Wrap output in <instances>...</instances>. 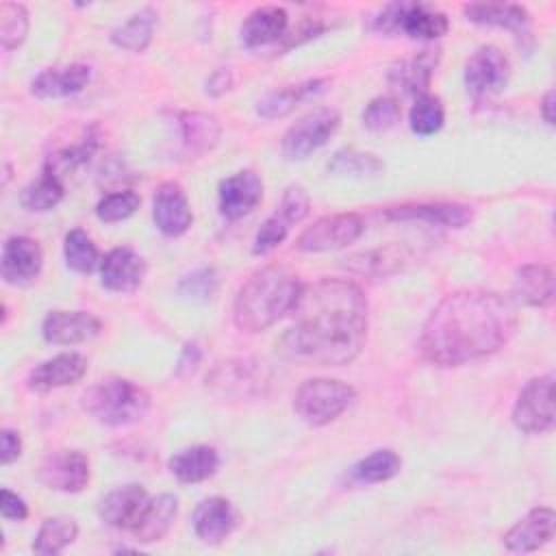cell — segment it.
<instances>
[{
	"instance_id": "obj_28",
	"label": "cell",
	"mask_w": 556,
	"mask_h": 556,
	"mask_svg": "<svg viewBox=\"0 0 556 556\" xmlns=\"http://www.w3.org/2000/svg\"><path fill=\"white\" fill-rule=\"evenodd\" d=\"M328 83H330L328 78H311V80H304L298 85H287L282 89H276V91L267 93L263 100H258L256 113L265 119L285 117L302 102L319 96L328 87Z\"/></svg>"
},
{
	"instance_id": "obj_8",
	"label": "cell",
	"mask_w": 556,
	"mask_h": 556,
	"mask_svg": "<svg viewBox=\"0 0 556 556\" xmlns=\"http://www.w3.org/2000/svg\"><path fill=\"white\" fill-rule=\"evenodd\" d=\"M513 421L521 432L543 434L554 428V376L532 378L519 393Z\"/></svg>"
},
{
	"instance_id": "obj_35",
	"label": "cell",
	"mask_w": 556,
	"mask_h": 556,
	"mask_svg": "<svg viewBox=\"0 0 556 556\" xmlns=\"http://www.w3.org/2000/svg\"><path fill=\"white\" fill-rule=\"evenodd\" d=\"M76 534H78V526L72 517H65V515L48 517L35 534L33 549L43 556H54L63 552L76 539Z\"/></svg>"
},
{
	"instance_id": "obj_15",
	"label": "cell",
	"mask_w": 556,
	"mask_h": 556,
	"mask_svg": "<svg viewBox=\"0 0 556 556\" xmlns=\"http://www.w3.org/2000/svg\"><path fill=\"white\" fill-rule=\"evenodd\" d=\"M102 324L87 311H50L41 324V334L54 345H74L98 337Z\"/></svg>"
},
{
	"instance_id": "obj_30",
	"label": "cell",
	"mask_w": 556,
	"mask_h": 556,
	"mask_svg": "<svg viewBox=\"0 0 556 556\" xmlns=\"http://www.w3.org/2000/svg\"><path fill=\"white\" fill-rule=\"evenodd\" d=\"M439 56H441L439 48L421 50L413 59H406L391 70V83L397 85L400 89H404L406 93L424 96L426 89L430 87L432 72L439 63Z\"/></svg>"
},
{
	"instance_id": "obj_41",
	"label": "cell",
	"mask_w": 556,
	"mask_h": 556,
	"mask_svg": "<svg viewBox=\"0 0 556 556\" xmlns=\"http://www.w3.org/2000/svg\"><path fill=\"white\" fill-rule=\"evenodd\" d=\"M141 204L139 193L124 189V191H113L106 193L104 198H100V202L96 204V215L100 222L113 224V222H122L126 217H130Z\"/></svg>"
},
{
	"instance_id": "obj_44",
	"label": "cell",
	"mask_w": 556,
	"mask_h": 556,
	"mask_svg": "<svg viewBox=\"0 0 556 556\" xmlns=\"http://www.w3.org/2000/svg\"><path fill=\"white\" fill-rule=\"evenodd\" d=\"M0 497H2L0 510H2L4 519H11V521H24L26 519L28 506H26V502L17 493H13L9 489H2Z\"/></svg>"
},
{
	"instance_id": "obj_32",
	"label": "cell",
	"mask_w": 556,
	"mask_h": 556,
	"mask_svg": "<svg viewBox=\"0 0 556 556\" xmlns=\"http://www.w3.org/2000/svg\"><path fill=\"white\" fill-rule=\"evenodd\" d=\"M467 20L484 26L523 30L530 24V13L521 4L510 2H471L463 7Z\"/></svg>"
},
{
	"instance_id": "obj_7",
	"label": "cell",
	"mask_w": 556,
	"mask_h": 556,
	"mask_svg": "<svg viewBox=\"0 0 556 556\" xmlns=\"http://www.w3.org/2000/svg\"><path fill=\"white\" fill-rule=\"evenodd\" d=\"M341 117L334 109H315L291 124L282 137V154L291 161H302L319 150L337 132Z\"/></svg>"
},
{
	"instance_id": "obj_1",
	"label": "cell",
	"mask_w": 556,
	"mask_h": 556,
	"mask_svg": "<svg viewBox=\"0 0 556 556\" xmlns=\"http://www.w3.org/2000/svg\"><path fill=\"white\" fill-rule=\"evenodd\" d=\"M293 321L278 341L285 358L304 367L352 363L367 337V298L352 280L321 278L302 285L289 311Z\"/></svg>"
},
{
	"instance_id": "obj_6",
	"label": "cell",
	"mask_w": 556,
	"mask_h": 556,
	"mask_svg": "<svg viewBox=\"0 0 556 556\" xmlns=\"http://www.w3.org/2000/svg\"><path fill=\"white\" fill-rule=\"evenodd\" d=\"M376 28L395 35L404 33L413 39H437L447 33L450 22L445 13L421 2H393L376 17Z\"/></svg>"
},
{
	"instance_id": "obj_21",
	"label": "cell",
	"mask_w": 556,
	"mask_h": 556,
	"mask_svg": "<svg viewBox=\"0 0 556 556\" xmlns=\"http://www.w3.org/2000/svg\"><path fill=\"white\" fill-rule=\"evenodd\" d=\"M389 219L395 222H426L430 226H447V228H463L471 222L473 211L467 204H452V202H437V204H404L391 206L384 211Z\"/></svg>"
},
{
	"instance_id": "obj_10",
	"label": "cell",
	"mask_w": 556,
	"mask_h": 556,
	"mask_svg": "<svg viewBox=\"0 0 556 556\" xmlns=\"http://www.w3.org/2000/svg\"><path fill=\"white\" fill-rule=\"evenodd\" d=\"M308 213V195L300 185L287 187L280 206L261 224L254 237L252 252L254 254H269L276 250L285 237L289 235L291 224H298Z\"/></svg>"
},
{
	"instance_id": "obj_27",
	"label": "cell",
	"mask_w": 556,
	"mask_h": 556,
	"mask_svg": "<svg viewBox=\"0 0 556 556\" xmlns=\"http://www.w3.org/2000/svg\"><path fill=\"white\" fill-rule=\"evenodd\" d=\"M89 78H91V70L85 63L46 67L33 78L30 91L37 98H63L80 91L89 83Z\"/></svg>"
},
{
	"instance_id": "obj_12",
	"label": "cell",
	"mask_w": 556,
	"mask_h": 556,
	"mask_svg": "<svg viewBox=\"0 0 556 556\" xmlns=\"http://www.w3.org/2000/svg\"><path fill=\"white\" fill-rule=\"evenodd\" d=\"M510 63L495 46H480L465 63V87L471 96L482 98L497 93L506 87Z\"/></svg>"
},
{
	"instance_id": "obj_37",
	"label": "cell",
	"mask_w": 556,
	"mask_h": 556,
	"mask_svg": "<svg viewBox=\"0 0 556 556\" xmlns=\"http://www.w3.org/2000/svg\"><path fill=\"white\" fill-rule=\"evenodd\" d=\"M402 467V458L393 450H376L369 456L361 458L352 467V480L361 484H376L391 480Z\"/></svg>"
},
{
	"instance_id": "obj_45",
	"label": "cell",
	"mask_w": 556,
	"mask_h": 556,
	"mask_svg": "<svg viewBox=\"0 0 556 556\" xmlns=\"http://www.w3.org/2000/svg\"><path fill=\"white\" fill-rule=\"evenodd\" d=\"M230 85H232V74H230V70H226V67H219V70H215L208 78H206V93L208 96H222V93H226L228 89H230Z\"/></svg>"
},
{
	"instance_id": "obj_36",
	"label": "cell",
	"mask_w": 556,
	"mask_h": 556,
	"mask_svg": "<svg viewBox=\"0 0 556 556\" xmlns=\"http://www.w3.org/2000/svg\"><path fill=\"white\" fill-rule=\"evenodd\" d=\"M65 193L63 180L59 176H54L52 172H43L37 180L28 182L22 193H20V204L26 211H35V213H43L54 208L61 198Z\"/></svg>"
},
{
	"instance_id": "obj_9",
	"label": "cell",
	"mask_w": 556,
	"mask_h": 556,
	"mask_svg": "<svg viewBox=\"0 0 556 556\" xmlns=\"http://www.w3.org/2000/svg\"><path fill=\"white\" fill-rule=\"evenodd\" d=\"M365 230L363 217L356 213H337L317 219L295 241L298 250L304 252H328L354 243Z\"/></svg>"
},
{
	"instance_id": "obj_3",
	"label": "cell",
	"mask_w": 556,
	"mask_h": 556,
	"mask_svg": "<svg viewBox=\"0 0 556 556\" xmlns=\"http://www.w3.org/2000/svg\"><path fill=\"white\" fill-rule=\"evenodd\" d=\"M302 282L285 265H267L254 271L239 289L232 306L235 326L241 332H261L289 313Z\"/></svg>"
},
{
	"instance_id": "obj_14",
	"label": "cell",
	"mask_w": 556,
	"mask_h": 556,
	"mask_svg": "<svg viewBox=\"0 0 556 556\" xmlns=\"http://www.w3.org/2000/svg\"><path fill=\"white\" fill-rule=\"evenodd\" d=\"M100 282L115 293H132L146 276V261L132 248H113L100 258Z\"/></svg>"
},
{
	"instance_id": "obj_25",
	"label": "cell",
	"mask_w": 556,
	"mask_h": 556,
	"mask_svg": "<svg viewBox=\"0 0 556 556\" xmlns=\"http://www.w3.org/2000/svg\"><path fill=\"white\" fill-rule=\"evenodd\" d=\"M261 365L252 363V361H243V358L219 363L211 371L206 382H211V387H215L224 393H237V395L258 393L261 387L267 382L265 369Z\"/></svg>"
},
{
	"instance_id": "obj_47",
	"label": "cell",
	"mask_w": 556,
	"mask_h": 556,
	"mask_svg": "<svg viewBox=\"0 0 556 556\" xmlns=\"http://www.w3.org/2000/svg\"><path fill=\"white\" fill-rule=\"evenodd\" d=\"M198 361H200V350H198V345H195V343H187L185 350H182V356H180V361H178V369H180V371H193L195 365H198Z\"/></svg>"
},
{
	"instance_id": "obj_11",
	"label": "cell",
	"mask_w": 556,
	"mask_h": 556,
	"mask_svg": "<svg viewBox=\"0 0 556 556\" xmlns=\"http://www.w3.org/2000/svg\"><path fill=\"white\" fill-rule=\"evenodd\" d=\"M37 478L52 491L78 493L89 482V458L80 450H54L39 463Z\"/></svg>"
},
{
	"instance_id": "obj_39",
	"label": "cell",
	"mask_w": 556,
	"mask_h": 556,
	"mask_svg": "<svg viewBox=\"0 0 556 556\" xmlns=\"http://www.w3.org/2000/svg\"><path fill=\"white\" fill-rule=\"evenodd\" d=\"M443 122H445V111L441 100L430 93L417 96L408 113L410 130L419 137H428V135H434L443 126Z\"/></svg>"
},
{
	"instance_id": "obj_22",
	"label": "cell",
	"mask_w": 556,
	"mask_h": 556,
	"mask_svg": "<svg viewBox=\"0 0 556 556\" xmlns=\"http://www.w3.org/2000/svg\"><path fill=\"white\" fill-rule=\"evenodd\" d=\"M237 519L235 506L226 497L213 495L202 500L193 510V530L200 541L217 545L235 530Z\"/></svg>"
},
{
	"instance_id": "obj_20",
	"label": "cell",
	"mask_w": 556,
	"mask_h": 556,
	"mask_svg": "<svg viewBox=\"0 0 556 556\" xmlns=\"http://www.w3.org/2000/svg\"><path fill=\"white\" fill-rule=\"evenodd\" d=\"M554 526H556L554 510L547 506H539V508H532L523 519H519L502 536V543L508 552H517V554L534 552L552 541Z\"/></svg>"
},
{
	"instance_id": "obj_46",
	"label": "cell",
	"mask_w": 556,
	"mask_h": 556,
	"mask_svg": "<svg viewBox=\"0 0 556 556\" xmlns=\"http://www.w3.org/2000/svg\"><path fill=\"white\" fill-rule=\"evenodd\" d=\"M22 454V441L20 434L13 430H2V465H11Z\"/></svg>"
},
{
	"instance_id": "obj_31",
	"label": "cell",
	"mask_w": 556,
	"mask_h": 556,
	"mask_svg": "<svg viewBox=\"0 0 556 556\" xmlns=\"http://www.w3.org/2000/svg\"><path fill=\"white\" fill-rule=\"evenodd\" d=\"M219 467V454L211 445L185 447L169 458V471L187 484L211 478Z\"/></svg>"
},
{
	"instance_id": "obj_33",
	"label": "cell",
	"mask_w": 556,
	"mask_h": 556,
	"mask_svg": "<svg viewBox=\"0 0 556 556\" xmlns=\"http://www.w3.org/2000/svg\"><path fill=\"white\" fill-rule=\"evenodd\" d=\"M154 24H156V11L146 7L132 13L124 24L113 28L111 41L128 52H143L152 41Z\"/></svg>"
},
{
	"instance_id": "obj_17",
	"label": "cell",
	"mask_w": 556,
	"mask_h": 556,
	"mask_svg": "<svg viewBox=\"0 0 556 556\" xmlns=\"http://www.w3.org/2000/svg\"><path fill=\"white\" fill-rule=\"evenodd\" d=\"M174 126L178 132V148L185 159H195L215 148L222 128L217 119L200 111H180L174 115Z\"/></svg>"
},
{
	"instance_id": "obj_34",
	"label": "cell",
	"mask_w": 556,
	"mask_h": 556,
	"mask_svg": "<svg viewBox=\"0 0 556 556\" xmlns=\"http://www.w3.org/2000/svg\"><path fill=\"white\" fill-rule=\"evenodd\" d=\"M326 167L330 174L348 178H378L384 172V163L376 154L354 148L337 150Z\"/></svg>"
},
{
	"instance_id": "obj_19",
	"label": "cell",
	"mask_w": 556,
	"mask_h": 556,
	"mask_svg": "<svg viewBox=\"0 0 556 556\" xmlns=\"http://www.w3.org/2000/svg\"><path fill=\"white\" fill-rule=\"evenodd\" d=\"M85 371H87V358L83 354L63 352L33 367L26 382H28V389L46 393L52 389L76 384L85 376Z\"/></svg>"
},
{
	"instance_id": "obj_18",
	"label": "cell",
	"mask_w": 556,
	"mask_h": 556,
	"mask_svg": "<svg viewBox=\"0 0 556 556\" xmlns=\"http://www.w3.org/2000/svg\"><path fill=\"white\" fill-rule=\"evenodd\" d=\"M152 217L156 228L167 237L187 232L193 222L189 200L178 182H163L152 200Z\"/></svg>"
},
{
	"instance_id": "obj_2",
	"label": "cell",
	"mask_w": 556,
	"mask_h": 556,
	"mask_svg": "<svg viewBox=\"0 0 556 556\" xmlns=\"http://www.w3.org/2000/svg\"><path fill=\"white\" fill-rule=\"evenodd\" d=\"M515 304L482 289L445 295L424 324L421 354L441 367L463 365L504 348L517 330Z\"/></svg>"
},
{
	"instance_id": "obj_40",
	"label": "cell",
	"mask_w": 556,
	"mask_h": 556,
	"mask_svg": "<svg viewBox=\"0 0 556 556\" xmlns=\"http://www.w3.org/2000/svg\"><path fill=\"white\" fill-rule=\"evenodd\" d=\"M28 33V13L24 4L2 2L0 4V41L4 50L17 48Z\"/></svg>"
},
{
	"instance_id": "obj_24",
	"label": "cell",
	"mask_w": 556,
	"mask_h": 556,
	"mask_svg": "<svg viewBox=\"0 0 556 556\" xmlns=\"http://www.w3.org/2000/svg\"><path fill=\"white\" fill-rule=\"evenodd\" d=\"M289 15L282 7L267 4L254 9L241 24V43L245 48H263L280 41L287 35Z\"/></svg>"
},
{
	"instance_id": "obj_13",
	"label": "cell",
	"mask_w": 556,
	"mask_h": 556,
	"mask_svg": "<svg viewBox=\"0 0 556 556\" xmlns=\"http://www.w3.org/2000/svg\"><path fill=\"white\" fill-rule=\"evenodd\" d=\"M263 200V180L252 169H241L219 182L217 204L226 219H241Z\"/></svg>"
},
{
	"instance_id": "obj_5",
	"label": "cell",
	"mask_w": 556,
	"mask_h": 556,
	"mask_svg": "<svg viewBox=\"0 0 556 556\" xmlns=\"http://www.w3.org/2000/svg\"><path fill=\"white\" fill-rule=\"evenodd\" d=\"M354 400L356 391L350 384L334 378H311L295 391L293 408L308 426H326L343 415Z\"/></svg>"
},
{
	"instance_id": "obj_16",
	"label": "cell",
	"mask_w": 556,
	"mask_h": 556,
	"mask_svg": "<svg viewBox=\"0 0 556 556\" xmlns=\"http://www.w3.org/2000/svg\"><path fill=\"white\" fill-rule=\"evenodd\" d=\"M43 265V252L39 243L30 237H11L2 245L0 271L7 285H28L33 282Z\"/></svg>"
},
{
	"instance_id": "obj_29",
	"label": "cell",
	"mask_w": 556,
	"mask_h": 556,
	"mask_svg": "<svg viewBox=\"0 0 556 556\" xmlns=\"http://www.w3.org/2000/svg\"><path fill=\"white\" fill-rule=\"evenodd\" d=\"M513 293L521 304L547 306L554 300V271L547 265L530 263L517 269Z\"/></svg>"
},
{
	"instance_id": "obj_43",
	"label": "cell",
	"mask_w": 556,
	"mask_h": 556,
	"mask_svg": "<svg viewBox=\"0 0 556 556\" xmlns=\"http://www.w3.org/2000/svg\"><path fill=\"white\" fill-rule=\"evenodd\" d=\"M217 285H219V278H217L215 269L202 267V269H195L180 278L178 293L193 302H206L217 291Z\"/></svg>"
},
{
	"instance_id": "obj_48",
	"label": "cell",
	"mask_w": 556,
	"mask_h": 556,
	"mask_svg": "<svg viewBox=\"0 0 556 556\" xmlns=\"http://www.w3.org/2000/svg\"><path fill=\"white\" fill-rule=\"evenodd\" d=\"M541 115H543V119L549 124V126H554V91L549 89L545 96H543V100H541Z\"/></svg>"
},
{
	"instance_id": "obj_42",
	"label": "cell",
	"mask_w": 556,
	"mask_h": 556,
	"mask_svg": "<svg viewBox=\"0 0 556 556\" xmlns=\"http://www.w3.org/2000/svg\"><path fill=\"white\" fill-rule=\"evenodd\" d=\"M400 115H402V109L395 98L378 96L365 106L363 126L374 132H382V130L393 128L400 122Z\"/></svg>"
},
{
	"instance_id": "obj_4",
	"label": "cell",
	"mask_w": 556,
	"mask_h": 556,
	"mask_svg": "<svg viewBox=\"0 0 556 556\" xmlns=\"http://www.w3.org/2000/svg\"><path fill=\"white\" fill-rule=\"evenodd\" d=\"M83 408L100 424L128 426L148 413L150 395L132 380L106 378L85 391Z\"/></svg>"
},
{
	"instance_id": "obj_26",
	"label": "cell",
	"mask_w": 556,
	"mask_h": 556,
	"mask_svg": "<svg viewBox=\"0 0 556 556\" xmlns=\"http://www.w3.org/2000/svg\"><path fill=\"white\" fill-rule=\"evenodd\" d=\"M176 515H178V497L172 493H161V495L148 500L146 508L141 510V515L135 521V526L130 528V532L141 543L161 541L174 526Z\"/></svg>"
},
{
	"instance_id": "obj_23",
	"label": "cell",
	"mask_w": 556,
	"mask_h": 556,
	"mask_svg": "<svg viewBox=\"0 0 556 556\" xmlns=\"http://www.w3.org/2000/svg\"><path fill=\"white\" fill-rule=\"evenodd\" d=\"M148 504V493L141 484H124L106 493L98 504V515L113 528H132Z\"/></svg>"
},
{
	"instance_id": "obj_38",
	"label": "cell",
	"mask_w": 556,
	"mask_h": 556,
	"mask_svg": "<svg viewBox=\"0 0 556 556\" xmlns=\"http://www.w3.org/2000/svg\"><path fill=\"white\" fill-rule=\"evenodd\" d=\"M63 254H65L67 267L78 271V274H89V271L96 269V265H100V256H98L96 243L80 228H74V230H70L65 235Z\"/></svg>"
}]
</instances>
